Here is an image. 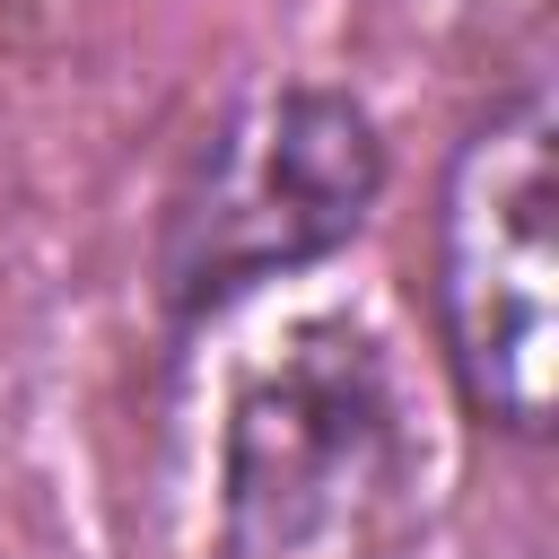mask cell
I'll use <instances>...</instances> for the list:
<instances>
[{"mask_svg": "<svg viewBox=\"0 0 559 559\" xmlns=\"http://www.w3.org/2000/svg\"><path fill=\"white\" fill-rule=\"evenodd\" d=\"M384 489H402V419L376 341L349 323H306L236 402L227 542L236 559H297L358 533Z\"/></svg>", "mask_w": 559, "mask_h": 559, "instance_id": "3957f363", "label": "cell"}, {"mask_svg": "<svg viewBox=\"0 0 559 559\" xmlns=\"http://www.w3.org/2000/svg\"><path fill=\"white\" fill-rule=\"evenodd\" d=\"M550 210H559V114L542 79H515L445 157L437 183V332L463 402L542 445L550 437Z\"/></svg>", "mask_w": 559, "mask_h": 559, "instance_id": "7a4b0ae2", "label": "cell"}, {"mask_svg": "<svg viewBox=\"0 0 559 559\" xmlns=\"http://www.w3.org/2000/svg\"><path fill=\"white\" fill-rule=\"evenodd\" d=\"M384 192V140L341 87H253L227 105L157 218V297L210 314L280 271L341 253Z\"/></svg>", "mask_w": 559, "mask_h": 559, "instance_id": "6da1fadb", "label": "cell"}]
</instances>
